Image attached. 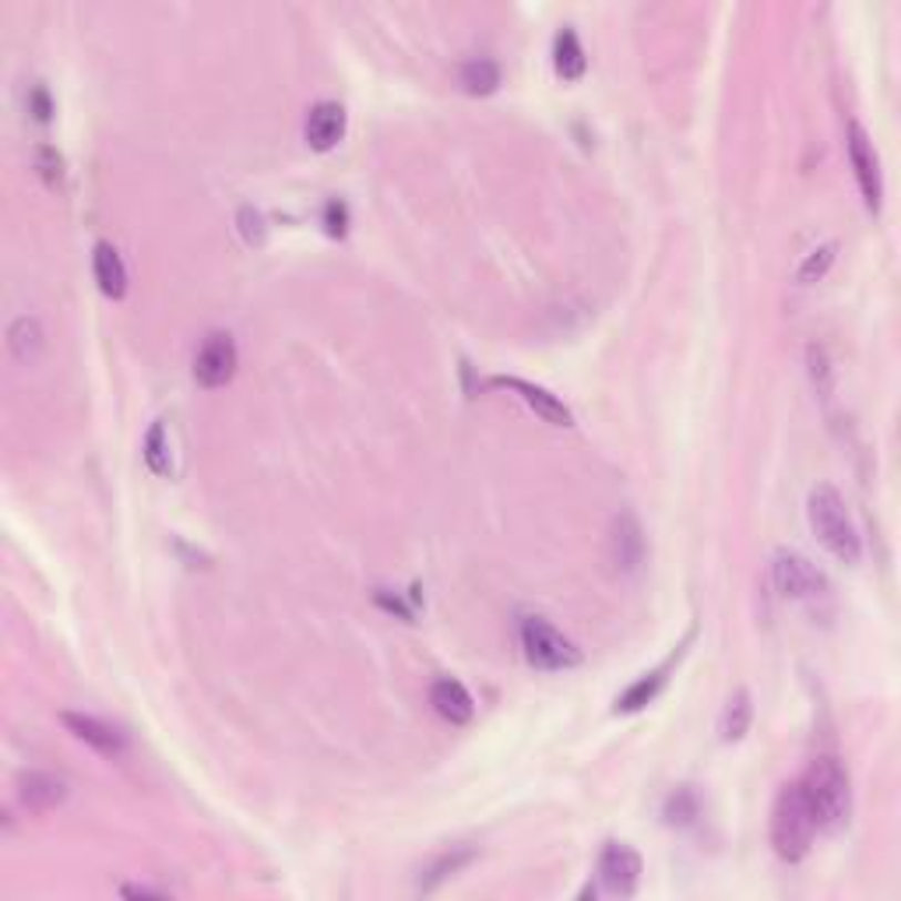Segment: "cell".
I'll list each match as a JSON object with an SVG mask.
<instances>
[{
	"label": "cell",
	"mask_w": 901,
	"mask_h": 901,
	"mask_svg": "<svg viewBox=\"0 0 901 901\" xmlns=\"http://www.w3.org/2000/svg\"><path fill=\"white\" fill-rule=\"evenodd\" d=\"M799 789L807 796V807L813 813L817 831L838 835L852 817V786H849V771L842 768L838 757H817L807 768V775L799 778Z\"/></svg>",
	"instance_id": "cell-1"
},
{
	"label": "cell",
	"mask_w": 901,
	"mask_h": 901,
	"mask_svg": "<svg viewBox=\"0 0 901 901\" xmlns=\"http://www.w3.org/2000/svg\"><path fill=\"white\" fill-rule=\"evenodd\" d=\"M807 514H810V529L817 532L820 546H825L835 560H842V564H859V556H863V543H859V532L852 525V514L846 508L842 493L835 487H817L810 493V504H807Z\"/></svg>",
	"instance_id": "cell-2"
},
{
	"label": "cell",
	"mask_w": 901,
	"mask_h": 901,
	"mask_svg": "<svg viewBox=\"0 0 901 901\" xmlns=\"http://www.w3.org/2000/svg\"><path fill=\"white\" fill-rule=\"evenodd\" d=\"M813 813L807 807V796L799 782H789L778 789L775 807H771V846L786 863H799L810 846H813Z\"/></svg>",
	"instance_id": "cell-3"
},
{
	"label": "cell",
	"mask_w": 901,
	"mask_h": 901,
	"mask_svg": "<svg viewBox=\"0 0 901 901\" xmlns=\"http://www.w3.org/2000/svg\"><path fill=\"white\" fill-rule=\"evenodd\" d=\"M518 641H522V652L535 669L560 673V669H574L582 663V652L574 648V641L560 634L546 616H522L518 624Z\"/></svg>",
	"instance_id": "cell-4"
},
{
	"label": "cell",
	"mask_w": 901,
	"mask_h": 901,
	"mask_svg": "<svg viewBox=\"0 0 901 901\" xmlns=\"http://www.w3.org/2000/svg\"><path fill=\"white\" fill-rule=\"evenodd\" d=\"M771 582L786 598H792V603H803V606H820V603H828V598H831L828 577L799 553H786V550L775 553Z\"/></svg>",
	"instance_id": "cell-5"
},
{
	"label": "cell",
	"mask_w": 901,
	"mask_h": 901,
	"mask_svg": "<svg viewBox=\"0 0 901 901\" xmlns=\"http://www.w3.org/2000/svg\"><path fill=\"white\" fill-rule=\"evenodd\" d=\"M236 342L229 331H212L194 356V380L202 388H223L236 373Z\"/></svg>",
	"instance_id": "cell-6"
},
{
	"label": "cell",
	"mask_w": 901,
	"mask_h": 901,
	"mask_svg": "<svg viewBox=\"0 0 901 901\" xmlns=\"http://www.w3.org/2000/svg\"><path fill=\"white\" fill-rule=\"evenodd\" d=\"M849 163L856 170L859 191H863V202L870 212H880V197H884V184H880V158L873 152L870 134L863 131V124H849Z\"/></svg>",
	"instance_id": "cell-7"
},
{
	"label": "cell",
	"mask_w": 901,
	"mask_h": 901,
	"mask_svg": "<svg viewBox=\"0 0 901 901\" xmlns=\"http://www.w3.org/2000/svg\"><path fill=\"white\" fill-rule=\"evenodd\" d=\"M598 880H603V888L610 894H620V898L634 894L641 880V856L624 842H610L603 856H598Z\"/></svg>",
	"instance_id": "cell-8"
},
{
	"label": "cell",
	"mask_w": 901,
	"mask_h": 901,
	"mask_svg": "<svg viewBox=\"0 0 901 901\" xmlns=\"http://www.w3.org/2000/svg\"><path fill=\"white\" fill-rule=\"evenodd\" d=\"M60 723H64L78 739H82V744H89L95 754H103V757H124L127 754V736L120 733L116 726L103 723V718L64 711V715H60Z\"/></svg>",
	"instance_id": "cell-9"
},
{
	"label": "cell",
	"mask_w": 901,
	"mask_h": 901,
	"mask_svg": "<svg viewBox=\"0 0 901 901\" xmlns=\"http://www.w3.org/2000/svg\"><path fill=\"white\" fill-rule=\"evenodd\" d=\"M490 385H493V388H504V391H514V395H522L525 402L535 409V416H543L546 423H553V427H574L571 409H567L564 402H560L556 395H550L546 388L532 385V380H522V377H493Z\"/></svg>",
	"instance_id": "cell-10"
},
{
	"label": "cell",
	"mask_w": 901,
	"mask_h": 901,
	"mask_svg": "<svg viewBox=\"0 0 901 901\" xmlns=\"http://www.w3.org/2000/svg\"><path fill=\"white\" fill-rule=\"evenodd\" d=\"M346 134V110L338 103H317L307 113L304 137L314 152H331Z\"/></svg>",
	"instance_id": "cell-11"
},
{
	"label": "cell",
	"mask_w": 901,
	"mask_h": 901,
	"mask_svg": "<svg viewBox=\"0 0 901 901\" xmlns=\"http://www.w3.org/2000/svg\"><path fill=\"white\" fill-rule=\"evenodd\" d=\"M18 799L29 807V810H53L68 799V782L64 778H57L50 771H25L18 778Z\"/></svg>",
	"instance_id": "cell-12"
},
{
	"label": "cell",
	"mask_w": 901,
	"mask_h": 901,
	"mask_svg": "<svg viewBox=\"0 0 901 901\" xmlns=\"http://www.w3.org/2000/svg\"><path fill=\"white\" fill-rule=\"evenodd\" d=\"M610 553H613L616 571H624V574H634L641 567V560H645V535H641V525L631 514H620L613 522Z\"/></svg>",
	"instance_id": "cell-13"
},
{
	"label": "cell",
	"mask_w": 901,
	"mask_h": 901,
	"mask_svg": "<svg viewBox=\"0 0 901 901\" xmlns=\"http://www.w3.org/2000/svg\"><path fill=\"white\" fill-rule=\"evenodd\" d=\"M430 705L437 708V715L444 718V723L451 726H465L472 723V715H475V700L472 694L458 684V679L444 676V679H437V684L430 687Z\"/></svg>",
	"instance_id": "cell-14"
},
{
	"label": "cell",
	"mask_w": 901,
	"mask_h": 901,
	"mask_svg": "<svg viewBox=\"0 0 901 901\" xmlns=\"http://www.w3.org/2000/svg\"><path fill=\"white\" fill-rule=\"evenodd\" d=\"M92 272H95V283H99V289H103V296H110V299H124V293H127V268H124V262H120L116 247H110V244H95Z\"/></svg>",
	"instance_id": "cell-15"
},
{
	"label": "cell",
	"mask_w": 901,
	"mask_h": 901,
	"mask_svg": "<svg viewBox=\"0 0 901 901\" xmlns=\"http://www.w3.org/2000/svg\"><path fill=\"white\" fill-rule=\"evenodd\" d=\"M553 68H556L560 78H564V82H577V78H582L585 68H588L585 47H582V39H577V32L571 25H564L553 39Z\"/></svg>",
	"instance_id": "cell-16"
},
{
	"label": "cell",
	"mask_w": 901,
	"mask_h": 901,
	"mask_svg": "<svg viewBox=\"0 0 901 901\" xmlns=\"http://www.w3.org/2000/svg\"><path fill=\"white\" fill-rule=\"evenodd\" d=\"M8 346L14 352L18 364H35L39 352L47 346V331L39 325V317H18L14 325L8 328Z\"/></svg>",
	"instance_id": "cell-17"
},
{
	"label": "cell",
	"mask_w": 901,
	"mask_h": 901,
	"mask_svg": "<svg viewBox=\"0 0 901 901\" xmlns=\"http://www.w3.org/2000/svg\"><path fill=\"white\" fill-rule=\"evenodd\" d=\"M679 658V655H676ZM676 658H669V663H663L658 669H652V673H645L637 679V684L624 694V697H616V711H641L645 705H652V700L658 697V690L666 687V679H669V669H673V663Z\"/></svg>",
	"instance_id": "cell-18"
},
{
	"label": "cell",
	"mask_w": 901,
	"mask_h": 901,
	"mask_svg": "<svg viewBox=\"0 0 901 901\" xmlns=\"http://www.w3.org/2000/svg\"><path fill=\"white\" fill-rule=\"evenodd\" d=\"M475 859V849L462 846V849H448V852H440L433 863H427L423 870H419V888L423 891H433L437 884H444L448 877H454L458 870H465L469 863Z\"/></svg>",
	"instance_id": "cell-19"
},
{
	"label": "cell",
	"mask_w": 901,
	"mask_h": 901,
	"mask_svg": "<svg viewBox=\"0 0 901 901\" xmlns=\"http://www.w3.org/2000/svg\"><path fill=\"white\" fill-rule=\"evenodd\" d=\"M142 454L145 462L155 475H170L173 472V454H170V433H166V423L158 419L152 423V430L145 433V444H142Z\"/></svg>",
	"instance_id": "cell-20"
},
{
	"label": "cell",
	"mask_w": 901,
	"mask_h": 901,
	"mask_svg": "<svg viewBox=\"0 0 901 901\" xmlns=\"http://www.w3.org/2000/svg\"><path fill=\"white\" fill-rule=\"evenodd\" d=\"M462 85L472 95H490L500 85V68L493 64L490 57H475L462 64Z\"/></svg>",
	"instance_id": "cell-21"
},
{
	"label": "cell",
	"mask_w": 901,
	"mask_h": 901,
	"mask_svg": "<svg viewBox=\"0 0 901 901\" xmlns=\"http://www.w3.org/2000/svg\"><path fill=\"white\" fill-rule=\"evenodd\" d=\"M750 715H754V708H750V694H747V690H736V694L729 697L726 711H723V736H726V739H744L747 729H750Z\"/></svg>",
	"instance_id": "cell-22"
},
{
	"label": "cell",
	"mask_w": 901,
	"mask_h": 901,
	"mask_svg": "<svg viewBox=\"0 0 901 901\" xmlns=\"http://www.w3.org/2000/svg\"><path fill=\"white\" fill-rule=\"evenodd\" d=\"M835 250H838L835 244H825L820 250H810L807 262L799 265V272H796L799 283H817V278H825V272L835 265Z\"/></svg>",
	"instance_id": "cell-23"
},
{
	"label": "cell",
	"mask_w": 901,
	"mask_h": 901,
	"mask_svg": "<svg viewBox=\"0 0 901 901\" xmlns=\"http://www.w3.org/2000/svg\"><path fill=\"white\" fill-rule=\"evenodd\" d=\"M35 170H39V176L47 180V187H60V184H64V158H60L57 149L39 145L35 149Z\"/></svg>",
	"instance_id": "cell-24"
},
{
	"label": "cell",
	"mask_w": 901,
	"mask_h": 901,
	"mask_svg": "<svg viewBox=\"0 0 901 901\" xmlns=\"http://www.w3.org/2000/svg\"><path fill=\"white\" fill-rule=\"evenodd\" d=\"M807 359H810V380H813L817 395L828 398L831 395V364H828V352L820 349V346H810Z\"/></svg>",
	"instance_id": "cell-25"
},
{
	"label": "cell",
	"mask_w": 901,
	"mask_h": 901,
	"mask_svg": "<svg viewBox=\"0 0 901 901\" xmlns=\"http://www.w3.org/2000/svg\"><path fill=\"white\" fill-rule=\"evenodd\" d=\"M239 223H244L239 229H244V236L250 239V244H262V239H265V218L262 215L244 208V212H239Z\"/></svg>",
	"instance_id": "cell-26"
},
{
	"label": "cell",
	"mask_w": 901,
	"mask_h": 901,
	"mask_svg": "<svg viewBox=\"0 0 901 901\" xmlns=\"http://www.w3.org/2000/svg\"><path fill=\"white\" fill-rule=\"evenodd\" d=\"M29 106H32V113H35V120H50V113H53V106H50V95L43 92V89H35L32 92V99H29Z\"/></svg>",
	"instance_id": "cell-27"
},
{
	"label": "cell",
	"mask_w": 901,
	"mask_h": 901,
	"mask_svg": "<svg viewBox=\"0 0 901 901\" xmlns=\"http://www.w3.org/2000/svg\"><path fill=\"white\" fill-rule=\"evenodd\" d=\"M120 894H124V898H166L170 891L149 888V884H124V888H120Z\"/></svg>",
	"instance_id": "cell-28"
}]
</instances>
